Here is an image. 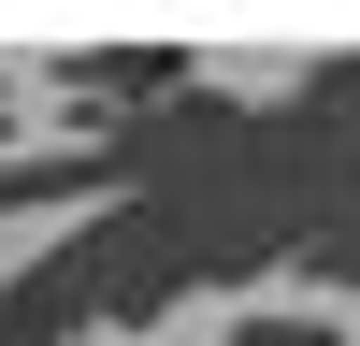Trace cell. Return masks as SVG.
I'll return each mask as SVG.
<instances>
[{
  "mask_svg": "<svg viewBox=\"0 0 360 346\" xmlns=\"http://www.w3.org/2000/svg\"><path fill=\"white\" fill-rule=\"evenodd\" d=\"M0 159H29V144H15V72H0Z\"/></svg>",
  "mask_w": 360,
  "mask_h": 346,
  "instance_id": "3957f363",
  "label": "cell"
},
{
  "mask_svg": "<svg viewBox=\"0 0 360 346\" xmlns=\"http://www.w3.org/2000/svg\"><path fill=\"white\" fill-rule=\"evenodd\" d=\"M86 332H101V217L44 231L0 274V346H86Z\"/></svg>",
  "mask_w": 360,
  "mask_h": 346,
  "instance_id": "6da1fadb",
  "label": "cell"
},
{
  "mask_svg": "<svg viewBox=\"0 0 360 346\" xmlns=\"http://www.w3.org/2000/svg\"><path fill=\"white\" fill-rule=\"evenodd\" d=\"M231 346H346V303H245Z\"/></svg>",
  "mask_w": 360,
  "mask_h": 346,
  "instance_id": "7a4b0ae2",
  "label": "cell"
}]
</instances>
